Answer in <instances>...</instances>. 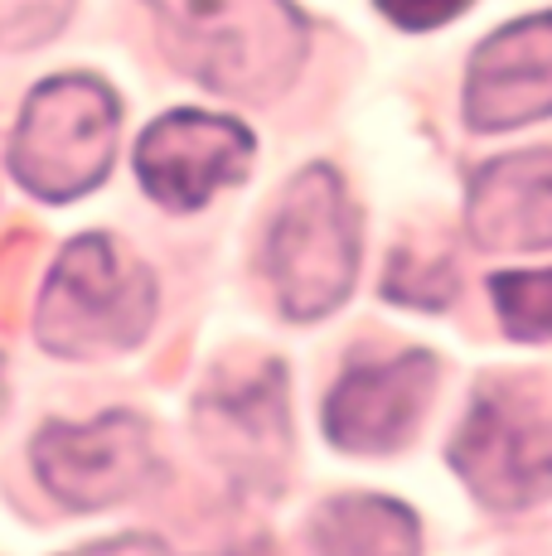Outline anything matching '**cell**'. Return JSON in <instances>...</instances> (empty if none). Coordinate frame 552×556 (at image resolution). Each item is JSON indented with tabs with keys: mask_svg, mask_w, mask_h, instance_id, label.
<instances>
[{
	"mask_svg": "<svg viewBox=\"0 0 552 556\" xmlns=\"http://www.w3.org/2000/svg\"><path fill=\"white\" fill-rule=\"evenodd\" d=\"M35 475L63 508L73 513H98L112 504L136 498L146 484L161 475V455H155L151 426L136 412L92 416V421H49L35 435Z\"/></svg>",
	"mask_w": 552,
	"mask_h": 556,
	"instance_id": "8992f818",
	"label": "cell"
},
{
	"mask_svg": "<svg viewBox=\"0 0 552 556\" xmlns=\"http://www.w3.org/2000/svg\"><path fill=\"white\" fill-rule=\"evenodd\" d=\"M161 291L146 262L116 248L108 232L73 238L49 266L35 334L54 358L98 363L136 349L155 325Z\"/></svg>",
	"mask_w": 552,
	"mask_h": 556,
	"instance_id": "7a4b0ae2",
	"label": "cell"
},
{
	"mask_svg": "<svg viewBox=\"0 0 552 556\" xmlns=\"http://www.w3.org/2000/svg\"><path fill=\"white\" fill-rule=\"evenodd\" d=\"M471 5L475 0H378V10L398 29H441Z\"/></svg>",
	"mask_w": 552,
	"mask_h": 556,
	"instance_id": "2e32d148",
	"label": "cell"
},
{
	"mask_svg": "<svg viewBox=\"0 0 552 556\" xmlns=\"http://www.w3.org/2000/svg\"><path fill=\"white\" fill-rule=\"evenodd\" d=\"M465 232L480 252L552 248V151H514L480 165L465 194Z\"/></svg>",
	"mask_w": 552,
	"mask_h": 556,
	"instance_id": "8fae6325",
	"label": "cell"
},
{
	"mask_svg": "<svg viewBox=\"0 0 552 556\" xmlns=\"http://www.w3.org/2000/svg\"><path fill=\"white\" fill-rule=\"evenodd\" d=\"M388 301L402 305H422V309H446L455 295V276L446 266V256H417V252H398L388 262V281H384Z\"/></svg>",
	"mask_w": 552,
	"mask_h": 556,
	"instance_id": "5bb4252c",
	"label": "cell"
},
{
	"mask_svg": "<svg viewBox=\"0 0 552 556\" xmlns=\"http://www.w3.org/2000/svg\"><path fill=\"white\" fill-rule=\"evenodd\" d=\"M437 388V358L407 349L384 363H359L325 397V435L339 451L388 455L412 441Z\"/></svg>",
	"mask_w": 552,
	"mask_h": 556,
	"instance_id": "ba28073f",
	"label": "cell"
},
{
	"mask_svg": "<svg viewBox=\"0 0 552 556\" xmlns=\"http://www.w3.org/2000/svg\"><path fill=\"white\" fill-rule=\"evenodd\" d=\"M490 295L509 339H518V344H548L552 339V266L548 271L494 276Z\"/></svg>",
	"mask_w": 552,
	"mask_h": 556,
	"instance_id": "4fadbf2b",
	"label": "cell"
},
{
	"mask_svg": "<svg viewBox=\"0 0 552 556\" xmlns=\"http://www.w3.org/2000/svg\"><path fill=\"white\" fill-rule=\"evenodd\" d=\"M451 469L490 508L552 494V406L528 382H485L451 441Z\"/></svg>",
	"mask_w": 552,
	"mask_h": 556,
	"instance_id": "5b68a950",
	"label": "cell"
},
{
	"mask_svg": "<svg viewBox=\"0 0 552 556\" xmlns=\"http://www.w3.org/2000/svg\"><path fill=\"white\" fill-rule=\"evenodd\" d=\"M73 15V0H0V49H35L54 39Z\"/></svg>",
	"mask_w": 552,
	"mask_h": 556,
	"instance_id": "9a60e30c",
	"label": "cell"
},
{
	"mask_svg": "<svg viewBox=\"0 0 552 556\" xmlns=\"http://www.w3.org/2000/svg\"><path fill=\"white\" fill-rule=\"evenodd\" d=\"M552 116V10L494 29L465 73L471 131H518Z\"/></svg>",
	"mask_w": 552,
	"mask_h": 556,
	"instance_id": "9c48e42d",
	"label": "cell"
},
{
	"mask_svg": "<svg viewBox=\"0 0 552 556\" xmlns=\"http://www.w3.org/2000/svg\"><path fill=\"white\" fill-rule=\"evenodd\" d=\"M195 426L204 431L209 451L228 465L233 479L281 484L286 455H291V416H286V372L267 363L262 372L214 388L195 402Z\"/></svg>",
	"mask_w": 552,
	"mask_h": 556,
	"instance_id": "30bf717a",
	"label": "cell"
},
{
	"mask_svg": "<svg viewBox=\"0 0 552 556\" xmlns=\"http://www.w3.org/2000/svg\"><path fill=\"white\" fill-rule=\"evenodd\" d=\"M311 547L321 552H417V513L378 494H339L315 508Z\"/></svg>",
	"mask_w": 552,
	"mask_h": 556,
	"instance_id": "7c38bea8",
	"label": "cell"
},
{
	"mask_svg": "<svg viewBox=\"0 0 552 556\" xmlns=\"http://www.w3.org/2000/svg\"><path fill=\"white\" fill-rule=\"evenodd\" d=\"M267 276L286 319H325L354 291L359 218L330 165H305L281 189L267 228Z\"/></svg>",
	"mask_w": 552,
	"mask_h": 556,
	"instance_id": "277c9868",
	"label": "cell"
},
{
	"mask_svg": "<svg viewBox=\"0 0 552 556\" xmlns=\"http://www.w3.org/2000/svg\"><path fill=\"white\" fill-rule=\"evenodd\" d=\"M252 131L238 116L218 112H165L136 141V179L161 208L195 213L218 189H233L252 169Z\"/></svg>",
	"mask_w": 552,
	"mask_h": 556,
	"instance_id": "52a82bcc",
	"label": "cell"
},
{
	"mask_svg": "<svg viewBox=\"0 0 552 556\" xmlns=\"http://www.w3.org/2000/svg\"><path fill=\"white\" fill-rule=\"evenodd\" d=\"M122 102L92 73H59L25 98L10 136V175L45 203L83 199L112 175Z\"/></svg>",
	"mask_w": 552,
	"mask_h": 556,
	"instance_id": "3957f363",
	"label": "cell"
},
{
	"mask_svg": "<svg viewBox=\"0 0 552 556\" xmlns=\"http://www.w3.org/2000/svg\"><path fill=\"white\" fill-rule=\"evenodd\" d=\"M146 5L165 59L218 98H281L311 49V29L291 0H146Z\"/></svg>",
	"mask_w": 552,
	"mask_h": 556,
	"instance_id": "6da1fadb",
	"label": "cell"
}]
</instances>
